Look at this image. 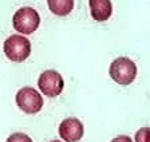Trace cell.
<instances>
[{
  "label": "cell",
  "instance_id": "cell-1",
  "mask_svg": "<svg viewBox=\"0 0 150 142\" xmlns=\"http://www.w3.org/2000/svg\"><path fill=\"white\" fill-rule=\"evenodd\" d=\"M109 74L114 82L126 86L134 82L135 76H137V66L131 59L121 57L112 60L109 69Z\"/></svg>",
  "mask_w": 150,
  "mask_h": 142
},
{
  "label": "cell",
  "instance_id": "cell-2",
  "mask_svg": "<svg viewBox=\"0 0 150 142\" xmlns=\"http://www.w3.org/2000/svg\"><path fill=\"white\" fill-rule=\"evenodd\" d=\"M4 54L12 62H23L31 54V43L25 36L11 35L4 42Z\"/></svg>",
  "mask_w": 150,
  "mask_h": 142
},
{
  "label": "cell",
  "instance_id": "cell-3",
  "mask_svg": "<svg viewBox=\"0 0 150 142\" xmlns=\"http://www.w3.org/2000/svg\"><path fill=\"white\" fill-rule=\"evenodd\" d=\"M39 24H40V16L36 12V10L31 7H22L20 10L16 11L12 18L13 28L24 35L36 31Z\"/></svg>",
  "mask_w": 150,
  "mask_h": 142
},
{
  "label": "cell",
  "instance_id": "cell-4",
  "mask_svg": "<svg viewBox=\"0 0 150 142\" xmlns=\"http://www.w3.org/2000/svg\"><path fill=\"white\" fill-rule=\"evenodd\" d=\"M16 103L25 114H36L43 107V98L35 88L23 87L16 94Z\"/></svg>",
  "mask_w": 150,
  "mask_h": 142
},
{
  "label": "cell",
  "instance_id": "cell-5",
  "mask_svg": "<svg viewBox=\"0 0 150 142\" xmlns=\"http://www.w3.org/2000/svg\"><path fill=\"white\" fill-rule=\"evenodd\" d=\"M38 85H39V88L44 95L52 98V97H58L63 91L64 82H63L62 75L58 71L47 70V71H43L40 74Z\"/></svg>",
  "mask_w": 150,
  "mask_h": 142
},
{
  "label": "cell",
  "instance_id": "cell-6",
  "mask_svg": "<svg viewBox=\"0 0 150 142\" xmlns=\"http://www.w3.org/2000/svg\"><path fill=\"white\" fill-rule=\"evenodd\" d=\"M83 125L78 118H66L59 125V136L66 142H78L83 137Z\"/></svg>",
  "mask_w": 150,
  "mask_h": 142
},
{
  "label": "cell",
  "instance_id": "cell-7",
  "mask_svg": "<svg viewBox=\"0 0 150 142\" xmlns=\"http://www.w3.org/2000/svg\"><path fill=\"white\" fill-rule=\"evenodd\" d=\"M90 12L94 20L105 22L111 16L112 6L110 0H88Z\"/></svg>",
  "mask_w": 150,
  "mask_h": 142
},
{
  "label": "cell",
  "instance_id": "cell-8",
  "mask_svg": "<svg viewBox=\"0 0 150 142\" xmlns=\"http://www.w3.org/2000/svg\"><path fill=\"white\" fill-rule=\"evenodd\" d=\"M47 4L56 16H67L74 8V0H47Z\"/></svg>",
  "mask_w": 150,
  "mask_h": 142
},
{
  "label": "cell",
  "instance_id": "cell-9",
  "mask_svg": "<svg viewBox=\"0 0 150 142\" xmlns=\"http://www.w3.org/2000/svg\"><path fill=\"white\" fill-rule=\"evenodd\" d=\"M135 142H150V127H141L135 133Z\"/></svg>",
  "mask_w": 150,
  "mask_h": 142
},
{
  "label": "cell",
  "instance_id": "cell-10",
  "mask_svg": "<svg viewBox=\"0 0 150 142\" xmlns=\"http://www.w3.org/2000/svg\"><path fill=\"white\" fill-rule=\"evenodd\" d=\"M6 142H32V139L24 133H13L7 138Z\"/></svg>",
  "mask_w": 150,
  "mask_h": 142
},
{
  "label": "cell",
  "instance_id": "cell-11",
  "mask_svg": "<svg viewBox=\"0 0 150 142\" xmlns=\"http://www.w3.org/2000/svg\"><path fill=\"white\" fill-rule=\"evenodd\" d=\"M111 142H133V141H131V138L127 136H118L117 138L111 139Z\"/></svg>",
  "mask_w": 150,
  "mask_h": 142
},
{
  "label": "cell",
  "instance_id": "cell-12",
  "mask_svg": "<svg viewBox=\"0 0 150 142\" xmlns=\"http://www.w3.org/2000/svg\"><path fill=\"white\" fill-rule=\"evenodd\" d=\"M51 142H62V141H51Z\"/></svg>",
  "mask_w": 150,
  "mask_h": 142
}]
</instances>
